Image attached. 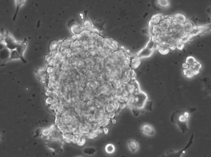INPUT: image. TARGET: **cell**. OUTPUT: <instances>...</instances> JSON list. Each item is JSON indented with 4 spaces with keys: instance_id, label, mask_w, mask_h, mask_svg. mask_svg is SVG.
<instances>
[{
    "instance_id": "6da1fadb",
    "label": "cell",
    "mask_w": 211,
    "mask_h": 157,
    "mask_svg": "<svg viewBox=\"0 0 211 157\" xmlns=\"http://www.w3.org/2000/svg\"><path fill=\"white\" fill-rule=\"evenodd\" d=\"M132 104L128 106L131 108L134 115L137 116L146 110H151L152 102L148 101V96L145 93L139 91L134 95Z\"/></svg>"
},
{
    "instance_id": "7a4b0ae2",
    "label": "cell",
    "mask_w": 211,
    "mask_h": 157,
    "mask_svg": "<svg viewBox=\"0 0 211 157\" xmlns=\"http://www.w3.org/2000/svg\"><path fill=\"white\" fill-rule=\"evenodd\" d=\"M190 117V113L187 110H177L172 114L171 121L177 124L184 133L188 131V126Z\"/></svg>"
},
{
    "instance_id": "3957f363",
    "label": "cell",
    "mask_w": 211,
    "mask_h": 157,
    "mask_svg": "<svg viewBox=\"0 0 211 157\" xmlns=\"http://www.w3.org/2000/svg\"><path fill=\"white\" fill-rule=\"evenodd\" d=\"M47 146L56 153H59L62 150V141L61 140L50 139L47 142Z\"/></svg>"
},
{
    "instance_id": "277c9868",
    "label": "cell",
    "mask_w": 211,
    "mask_h": 157,
    "mask_svg": "<svg viewBox=\"0 0 211 157\" xmlns=\"http://www.w3.org/2000/svg\"><path fill=\"white\" fill-rule=\"evenodd\" d=\"M172 17L164 18L160 22L159 25L162 30L163 33L170 34L172 24L173 22ZM171 35V34H170Z\"/></svg>"
},
{
    "instance_id": "5b68a950",
    "label": "cell",
    "mask_w": 211,
    "mask_h": 157,
    "mask_svg": "<svg viewBox=\"0 0 211 157\" xmlns=\"http://www.w3.org/2000/svg\"><path fill=\"white\" fill-rule=\"evenodd\" d=\"M10 50L7 48L0 51V67L4 66L10 60Z\"/></svg>"
},
{
    "instance_id": "8992f818",
    "label": "cell",
    "mask_w": 211,
    "mask_h": 157,
    "mask_svg": "<svg viewBox=\"0 0 211 157\" xmlns=\"http://www.w3.org/2000/svg\"><path fill=\"white\" fill-rule=\"evenodd\" d=\"M67 26L71 33L73 35H79L83 31V28L76 24L74 19H72L68 21Z\"/></svg>"
},
{
    "instance_id": "52a82bcc",
    "label": "cell",
    "mask_w": 211,
    "mask_h": 157,
    "mask_svg": "<svg viewBox=\"0 0 211 157\" xmlns=\"http://www.w3.org/2000/svg\"><path fill=\"white\" fill-rule=\"evenodd\" d=\"M28 44V39L26 38H24V39L22 42H18L16 50L19 54L20 55V56L23 57H24V53L25 52L26 50Z\"/></svg>"
},
{
    "instance_id": "ba28073f",
    "label": "cell",
    "mask_w": 211,
    "mask_h": 157,
    "mask_svg": "<svg viewBox=\"0 0 211 157\" xmlns=\"http://www.w3.org/2000/svg\"><path fill=\"white\" fill-rule=\"evenodd\" d=\"M153 50L148 48L147 47L142 49L138 52L137 57L140 59L143 58H147L150 57L153 53Z\"/></svg>"
},
{
    "instance_id": "9c48e42d",
    "label": "cell",
    "mask_w": 211,
    "mask_h": 157,
    "mask_svg": "<svg viewBox=\"0 0 211 157\" xmlns=\"http://www.w3.org/2000/svg\"><path fill=\"white\" fill-rule=\"evenodd\" d=\"M164 18L161 14H157L152 16L150 22V26L151 27L154 25H159L162 21Z\"/></svg>"
},
{
    "instance_id": "30bf717a",
    "label": "cell",
    "mask_w": 211,
    "mask_h": 157,
    "mask_svg": "<svg viewBox=\"0 0 211 157\" xmlns=\"http://www.w3.org/2000/svg\"><path fill=\"white\" fill-rule=\"evenodd\" d=\"M172 19L173 21L179 24H183L186 21V16L183 14L178 13L172 16Z\"/></svg>"
},
{
    "instance_id": "8fae6325",
    "label": "cell",
    "mask_w": 211,
    "mask_h": 157,
    "mask_svg": "<svg viewBox=\"0 0 211 157\" xmlns=\"http://www.w3.org/2000/svg\"><path fill=\"white\" fill-rule=\"evenodd\" d=\"M10 60H20L24 63H27V61L25 58L23 57L18 52L16 49L10 51Z\"/></svg>"
},
{
    "instance_id": "7c38bea8",
    "label": "cell",
    "mask_w": 211,
    "mask_h": 157,
    "mask_svg": "<svg viewBox=\"0 0 211 157\" xmlns=\"http://www.w3.org/2000/svg\"><path fill=\"white\" fill-rule=\"evenodd\" d=\"M13 36L7 31L4 34L3 42L6 44H10L16 42Z\"/></svg>"
},
{
    "instance_id": "4fadbf2b",
    "label": "cell",
    "mask_w": 211,
    "mask_h": 157,
    "mask_svg": "<svg viewBox=\"0 0 211 157\" xmlns=\"http://www.w3.org/2000/svg\"><path fill=\"white\" fill-rule=\"evenodd\" d=\"M15 2L16 9H15V14H14L13 17V21H15L16 20L19 10L20 9V7L26 3V0H15Z\"/></svg>"
},
{
    "instance_id": "5bb4252c",
    "label": "cell",
    "mask_w": 211,
    "mask_h": 157,
    "mask_svg": "<svg viewBox=\"0 0 211 157\" xmlns=\"http://www.w3.org/2000/svg\"><path fill=\"white\" fill-rule=\"evenodd\" d=\"M156 3L159 7L165 9L170 6L171 1L170 0H156Z\"/></svg>"
},
{
    "instance_id": "9a60e30c",
    "label": "cell",
    "mask_w": 211,
    "mask_h": 157,
    "mask_svg": "<svg viewBox=\"0 0 211 157\" xmlns=\"http://www.w3.org/2000/svg\"><path fill=\"white\" fill-rule=\"evenodd\" d=\"M142 131L146 134L153 136L155 134L154 130L152 127L148 124H144L142 126Z\"/></svg>"
},
{
    "instance_id": "2e32d148",
    "label": "cell",
    "mask_w": 211,
    "mask_h": 157,
    "mask_svg": "<svg viewBox=\"0 0 211 157\" xmlns=\"http://www.w3.org/2000/svg\"><path fill=\"white\" fill-rule=\"evenodd\" d=\"M193 24L191 21H186L183 24V30L186 34H189L191 33L194 27Z\"/></svg>"
},
{
    "instance_id": "e0dca14e",
    "label": "cell",
    "mask_w": 211,
    "mask_h": 157,
    "mask_svg": "<svg viewBox=\"0 0 211 157\" xmlns=\"http://www.w3.org/2000/svg\"><path fill=\"white\" fill-rule=\"evenodd\" d=\"M62 134H63L61 131L57 128V129L51 131V133L49 137H50V139L61 140L62 137Z\"/></svg>"
},
{
    "instance_id": "ac0fdd59",
    "label": "cell",
    "mask_w": 211,
    "mask_h": 157,
    "mask_svg": "<svg viewBox=\"0 0 211 157\" xmlns=\"http://www.w3.org/2000/svg\"><path fill=\"white\" fill-rule=\"evenodd\" d=\"M151 33L153 36H158L163 33L162 30L159 25H154L151 27Z\"/></svg>"
},
{
    "instance_id": "d6986e66",
    "label": "cell",
    "mask_w": 211,
    "mask_h": 157,
    "mask_svg": "<svg viewBox=\"0 0 211 157\" xmlns=\"http://www.w3.org/2000/svg\"><path fill=\"white\" fill-rule=\"evenodd\" d=\"M204 27L194 26L191 33L188 34L191 37L200 34L202 31L204 30Z\"/></svg>"
},
{
    "instance_id": "ffe728a7",
    "label": "cell",
    "mask_w": 211,
    "mask_h": 157,
    "mask_svg": "<svg viewBox=\"0 0 211 157\" xmlns=\"http://www.w3.org/2000/svg\"><path fill=\"white\" fill-rule=\"evenodd\" d=\"M158 49V50L159 52L162 54L165 55L169 52L170 49H169V46L168 45L159 44Z\"/></svg>"
},
{
    "instance_id": "44dd1931",
    "label": "cell",
    "mask_w": 211,
    "mask_h": 157,
    "mask_svg": "<svg viewBox=\"0 0 211 157\" xmlns=\"http://www.w3.org/2000/svg\"><path fill=\"white\" fill-rule=\"evenodd\" d=\"M128 144L129 148L132 151L135 152L138 149V143L135 141L133 140H130L128 141Z\"/></svg>"
},
{
    "instance_id": "7402d4cb",
    "label": "cell",
    "mask_w": 211,
    "mask_h": 157,
    "mask_svg": "<svg viewBox=\"0 0 211 157\" xmlns=\"http://www.w3.org/2000/svg\"><path fill=\"white\" fill-rule=\"evenodd\" d=\"M106 152L108 154H112L115 151V147L113 145L111 144H108L105 147Z\"/></svg>"
},
{
    "instance_id": "603a6c76",
    "label": "cell",
    "mask_w": 211,
    "mask_h": 157,
    "mask_svg": "<svg viewBox=\"0 0 211 157\" xmlns=\"http://www.w3.org/2000/svg\"><path fill=\"white\" fill-rule=\"evenodd\" d=\"M140 59H140L139 58H138L137 56L134 58L132 60L131 63L132 66L134 68L137 67L139 65Z\"/></svg>"
},
{
    "instance_id": "cb8c5ba5",
    "label": "cell",
    "mask_w": 211,
    "mask_h": 157,
    "mask_svg": "<svg viewBox=\"0 0 211 157\" xmlns=\"http://www.w3.org/2000/svg\"><path fill=\"white\" fill-rule=\"evenodd\" d=\"M51 131L50 128L43 129L41 130V134L43 137H48L50 136Z\"/></svg>"
},
{
    "instance_id": "d4e9b609",
    "label": "cell",
    "mask_w": 211,
    "mask_h": 157,
    "mask_svg": "<svg viewBox=\"0 0 211 157\" xmlns=\"http://www.w3.org/2000/svg\"><path fill=\"white\" fill-rule=\"evenodd\" d=\"M84 152L88 155H92L95 152L96 150L93 148H85L83 150Z\"/></svg>"
},
{
    "instance_id": "484cf974",
    "label": "cell",
    "mask_w": 211,
    "mask_h": 157,
    "mask_svg": "<svg viewBox=\"0 0 211 157\" xmlns=\"http://www.w3.org/2000/svg\"><path fill=\"white\" fill-rule=\"evenodd\" d=\"M196 61V60L193 57L189 56L186 59V63L188 66H191L193 65Z\"/></svg>"
},
{
    "instance_id": "4316f807",
    "label": "cell",
    "mask_w": 211,
    "mask_h": 157,
    "mask_svg": "<svg viewBox=\"0 0 211 157\" xmlns=\"http://www.w3.org/2000/svg\"><path fill=\"white\" fill-rule=\"evenodd\" d=\"M176 48L181 51L183 49L184 47V43L179 40L176 41Z\"/></svg>"
},
{
    "instance_id": "83f0119b",
    "label": "cell",
    "mask_w": 211,
    "mask_h": 157,
    "mask_svg": "<svg viewBox=\"0 0 211 157\" xmlns=\"http://www.w3.org/2000/svg\"><path fill=\"white\" fill-rule=\"evenodd\" d=\"M85 141H86V140H85V139L81 138V141L77 144L79 146H83L85 144Z\"/></svg>"
},
{
    "instance_id": "f1b7e54d",
    "label": "cell",
    "mask_w": 211,
    "mask_h": 157,
    "mask_svg": "<svg viewBox=\"0 0 211 157\" xmlns=\"http://www.w3.org/2000/svg\"><path fill=\"white\" fill-rule=\"evenodd\" d=\"M6 48V44L3 42L0 43V51L3 49L4 48Z\"/></svg>"
},
{
    "instance_id": "f546056e",
    "label": "cell",
    "mask_w": 211,
    "mask_h": 157,
    "mask_svg": "<svg viewBox=\"0 0 211 157\" xmlns=\"http://www.w3.org/2000/svg\"><path fill=\"white\" fill-rule=\"evenodd\" d=\"M4 34L3 33H0V43L3 42Z\"/></svg>"
},
{
    "instance_id": "4dcf8cb0",
    "label": "cell",
    "mask_w": 211,
    "mask_h": 157,
    "mask_svg": "<svg viewBox=\"0 0 211 157\" xmlns=\"http://www.w3.org/2000/svg\"><path fill=\"white\" fill-rule=\"evenodd\" d=\"M53 100L51 98H49L48 99L47 103L48 104H52Z\"/></svg>"
},
{
    "instance_id": "1f68e13d",
    "label": "cell",
    "mask_w": 211,
    "mask_h": 157,
    "mask_svg": "<svg viewBox=\"0 0 211 157\" xmlns=\"http://www.w3.org/2000/svg\"><path fill=\"white\" fill-rule=\"evenodd\" d=\"M103 132L105 134H107L108 132V130L107 128H104L103 129Z\"/></svg>"
},
{
    "instance_id": "d6a6232c",
    "label": "cell",
    "mask_w": 211,
    "mask_h": 157,
    "mask_svg": "<svg viewBox=\"0 0 211 157\" xmlns=\"http://www.w3.org/2000/svg\"><path fill=\"white\" fill-rule=\"evenodd\" d=\"M183 67L185 69H188L189 67V66L187 65L186 63L183 64Z\"/></svg>"
},
{
    "instance_id": "836d02e7",
    "label": "cell",
    "mask_w": 211,
    "mask_h": 157,
    "mask_svg": "<svg viewBox=\"0 0 211 157\" xmlns=\"http://www.w3.org/2000/svg\"><path fill=\"white\" fill-rule=\"evenodd\" d=\"M80 16H81V19H83V18H84L83 14L82 13H80Z\"/></svg>"
},
{
    "instance_id": "e575fe53",
    "label": "cell",
    "mask_w": 211,
    "mask_h": 157,
    "mask_svg": "<svg viewBox=\"0 0 211 157\" xmlns=\"http://www.w3.org/2000/svg\"><path fill=\"white\" fill-rule=\"evenodd\" d=\"M1 134H0V140H1Z\"/></svg>"
}]
</instances>
